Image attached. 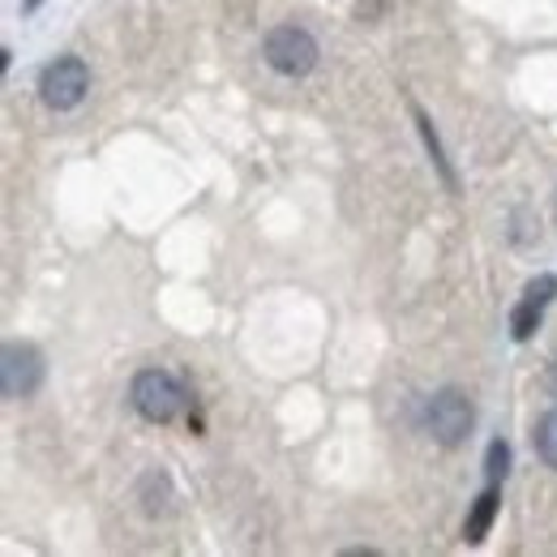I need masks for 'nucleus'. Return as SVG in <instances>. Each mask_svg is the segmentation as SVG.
<instances>
[{
	"mask_svg": "<svg viewBox=\"0 0 557 557\" xmlns=\"http://www.w3.org/2000/svg\"><path fill=\"white\" fill-rule=\"evenodd\" d=\"M506 472H510V446H506L502 437H493L485 450V481L488 485H502Z\"/></svg>",
	"mask_w": 557,
	"mask_h": 557,
	"instance_id": "nucleus-10",
	"label": "nucleus"
},
{
	"mask_svg": "<svg viewBox=\"0 0 557 557\" xmlns=\"http://www.w3.org/2000/svg\"><path fill=\"white\" fill-rule=\"evenodd\" d=\"M557 296V278L554 275H536L528 287H523V300L510 309V335L519 339V344H528L536 331H541V322H545V309H549V300Z\"/></svg>",
	"mask_w": 557,
	"mask_h": 557,
	"instance_id": "nucleus-6",
	"label": "nucleus"
},
{
	"mask_svg": "<svg viewBox=\"0 0 557 557\" xmlns=\"http://www.w3.org/2000/svg\"><path fill=\"white\" fill-rule=\"evenodd\" d=\"M497 510H502V485H485V493L472 502V510H468V519H463V541H468V545H481V541H485L493 519H497Z\"/></svg>",
	"mask_w": 557,
	"mask_h": 557,
	"instance_id": "nucleus-7",
	"label": "nucleus"
},
{
	"mask_svg": "<svg viewBox=\"0 0 557 557\" xmlns=\"http://www.w3.org/2000/svg\"><path fill=\"white\" fill-rule=\"evenodd\" d=\"M44 377H48V360L35 344H4V351H0V395L9 404L35 399Z\"/></svg>",
	"mask_w": 557,
	"mask_h": 557,
	"instance_id": "nucleus-4",
	"label": "nucleus"
},
{
	"mask_svg": "<svg viewBox=\"0 0 557 557\" xmlns=\"http://www.w3.org/2000/svg\"><path fill=\"white\" fill-rule=\"evenodd\" d=\"M424 429H429V437H433L437 446L455 450V446H463V442L472 437V429H476V408H472V399H468L459 386H442V391L424 404Z\"/></svg>",
	"mask_w": 557,
	"mask_h": 557,
	"instance_id": "nucleus-2",
	"label": "nucleus"
},
{
	"mask_svg": "<svg viewBox=\"0 0 557 557\" xmlns=\"http://www.w3.org/2000/svg\"><path fill=\"white\" fill-rule=\"evenodd\" d=\"M318 39L305 30V26H275L267 39H262V61L283 77H305V73L318 70Z\"/></svg>",
	"mask_w": 557,
	"mask_h": 557,
	"instance_id": "nucleus-3",
	"label": "nucleus"
},
{
	"mask_svg": "<svg viewBox=\"0 0 557 557\" xmlns=\"http://www.w3.org/2000/svg\"><path fill=\"white\" fill-rule=\"evenodd\" d=\"M129 404L150 424H172V420L189 408V391L168 369H141L138 377H134V386H129Z\"/></svg>",
	"mask_w": 557,
	"mask_h": 557,
	"instance_id": "nucleus-1",
	"label": "nucleus"
},
{
	"mask_svg": "<svg viewBox=\"0 0 557 557\" xmlns=\"http://www.w3.org/2000/svg\"><path fill=\"white\" fill-rule=\"evenodd\" d=\"M532 446H536V459H541L545 468H554V472H557V408L536 420Z\"/></svg>",
	"mask_w": 557,
	"mask_h": 557,
	"instance_id": "nucleus-9",
	"label": "nucleus"
},
{
	"mask_svg": "<svg viewBox=\"0 0 557 557\" xmlns=\"http://www.w3.org/2000/svg\"><path fill=\"white\" fill-rule=\"evenodd\" d=\"M417 125H420L424 146H429V154H433V168H437V172H442V181H446V189H459V181H455V172H450V159H446V150H442V138H437L433 121L424 116V108H417Z\"/></svg>",
	"mask_w": 557,
	"mask_h": 557,
	"instance_id": "nucleus-8",
	"label": "nucleus"
},
{
	"mask_svg": "<svg viewBox=\"0 0 557 557\" xmlns=\"http://www.w3.org/2000/svg\"><path fill=\"white\" fill-rule=\"evenodd\" d=\"M545 386H549V395L557 399V360L549 364V377H545Z\"/></svg>",
	"mask_w": 557,
	"mask_h": 557,
	"instance_id": "nucleus-11",
	"label": "nucleus"
},
{
	"mask_svg": "<svg viewBox=\"0 0 557 557\" xmlns=\"http://www.w3.org/2000/svg\"><path fill=\"white\" fill-rule=\"evenodd\" d=\"M39 4H44V0H22V13H35Z\"/></svg>",
	"mask_w": 557,
	"mask_h": 557,
	"instance_id": "nucleus-12",
	"label": "nucleus"
},
{
	"mask_svg": "<svg viewBox=\"0 0 557 557\" xmlns=\"http://www.w3.org/2000/svg\"><path fill=\"white\" fill-rule=\"evenodd\" d=\"M90 90V70L82 57H57L48 70L39 73V99L52 112H73Z\"/></svg>",
	"mask_w": 557,
	"mask_h": 557,
	"instance_id": "nucleus-5",
	"label": "nucleus"
}]
</instances>
